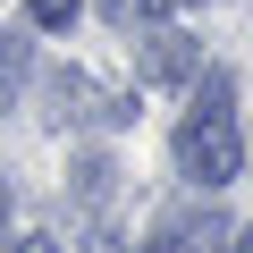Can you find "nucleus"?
<instances>
[{
  "label": "nucleus",
  "instance_id": "f257e3e1",
  "mask_svg": "<svg viewBox=\"0 0 253 253\" xmlns=\"http://www.w3.org/2000/svg\"><path fill=\"white\" fill-rule=\"evenodd\" d=\"M236 161H245V144H236V76L203 68L194 76V110L177 118V177L194 194H211V186L236 177Z\"/></svg>",
  "mask_w": 253,
  "mask_h": 253
},
{
  "label": "nucleus",
  "instance_id": "f03ea898",
  "mask_svg": "<svg viewBox=\"0 0 253 253\" xmlns=\"http://www.w3.org/2000/svg\"><path fill=\"white\" fill-rule=\"evenodd\" d=\"M236 245V228L203 203V219L194 211H177V219H161V236H152V253H228Z\"/></svg>",
  "mask_w": 253,
  "mask_h": 253
},
{
  "label": "nucleus",
  "instance_id": "7ed1b4c3",
  "mask_svg": "<svg viewBox=\"0 0 253 253\" xmlns=\"http://www.w3.org/2000/svg\"><path fill=\"white\" fill-rule=\"evenodd\" d=\"M203 76V42L194 34H152L144 42V84H194Z\"/></svg>",
  "mask_w": 253,
  "mask_h": 253
},
{
  "label": "nucleus",
  "instance_id": "20e7f679",
  "mask_svg": "<svg viewBox=\"0 0 253 253\" xmlns=\"http://www.w3.org/2000/svg\"><path fill=\"white\" fill-rule=\"evenodd\" d=\"M169 9H177V0H101V17H110V26H161Z\"/></svg>",
  "mask_w": 253,
  "mask_h": 253
},
{
  "label": "nucleus",
  "instance_id": "39448f33",
  "mask_svg": "<svg viewBox=\"0 0 253 253\" xmlns=\"http://www.w3.org/2000/svg\"><path fill=\"white\" fill-rule=\"evenodd\" d=\"M26 68H34V42H17V34H0V101H9V93L26 84Z\"/></svg>",
  "mask_w": 253,
  "mask_h": 253
},
{
  "label": "nucleus",
  "instance_id": "423d86ee",
  "mask_svg": "<svg viewBox=\"0 0 253 253\" xmlns=\"http://www.w3.org/2000/svg\"><path fill=\"white\" fill-rule=\"evenodd\" d=\"M34 26H42V34H68V26H76V0H34Z\"/></svg>",
  "mask_w": 253,
  "mask_h": 253
},
{
  "label": "nucleus",
  "instance_id": "0eeeda50",
  "mask_svg": "<svg viewBox=\"0 0 253 253\" xmlns=\"http://www.w3.org/2000/svg\"><path fill=\"white\" fill-rule=\"evenodd\" d=\"M17 253H68V245H59V236H26Z\"/></svg>",
  "mask_w": 253,
  "mask_h": 253
},
{
  "label": "nucleus",
  "instance_id": "6e6552de",
  "mask_svg": "<svg viewBox=\"0 0 253 253\" xmlns=\"http://www.w3.org/2000/svg\"><path fill=\"white\" fill-rule=\"evenodd\" d=\"M228 253H253V228H236V245H228Z\"/></svg>",
  "mask_w": 253,
  "mask_h": 253
},
{
  "label": "nucleus",
  "instance_id": "1a4fd4ad",
  "mask_svg": "<svg viewBox=\"0 0 253 253\" xmlns=\"http://www.w3.org/2000/svg\"><path fill=\"white\" fill-rule=\"evenodd\" d=\"M0 228H9V186H0Z\"/></svg>",
  "mask_w": 253,
  "mask_h": 253
},
{
  "label": "nucleus",
  "instance_id": "9d476101",
  "mask_svg": "<svg viewBox=\"0 0 253 253\" xmlns=\"http://www.w3.org/2000/svg\"><path fill=\"white\" fill-rule=\"evenodd\" d=\"M144 253H152V245H144Z\"/></svg>",
  "mask_w": 253,
  "mask_h": 253
}]
</instances>
